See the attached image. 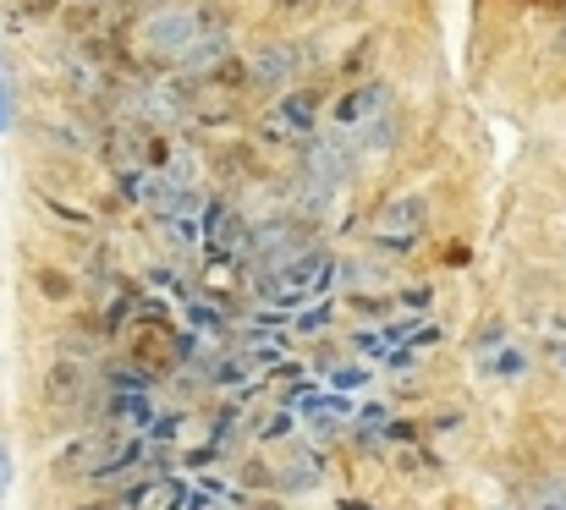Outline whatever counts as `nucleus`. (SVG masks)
Returning <instances> with one entry per match:
<instances>
[{
  "instance_id": "nucleus-1",
  "label": "nucleus",
  "mask_w": 566,
  "mask_h": 510,
  "mask_svg": "<svg viewBox=\"0 0 566 510\" xmlns=\"http://www.w3.org/2000/svg\"><path fill=\"white\" fill-rule=\"evenodd\" d=\"M209 28V11L203 6H155L144 22H138V44L149 50V55H171V61H182L192 44H198V33Z\"/></svg>"
},
{
  "instance_id": "nucleus-2",
  "label": "nucleus",
  "mask_w": 566,
  "mask_h": 510,
  "mask_svg": "<svg viewBox=\"0 0 566 510\" xmlns=\"http://www.w3.org/2000/svg\"><path fill=\"white\" fill-rule=\"evenodd\" d=\"M319 127V94L314 88H292L281 99H270V110L259 116L264 144H314Z\"/></svg>"
},
{
  "instance_id": "nucleus-3",
  "label": "nucleus",
  "mask_w": 566,
  "mask_h": 510,
  "mask_svg": "<svg viewBox=\"0 0 566 510\" xmlns=\"http://www.w3.org/2000/svg\"><path fill=\"white\" fill-rule=\"evenodd\" d=\"M358 160H364V144H353V138H347V127H336V132H319V138H314V149H308V181H314V203H325V192H331V187L353 181V176H358Z\"/></svg>"
},
{
  "instance_id": "nucleus-4",
  "label": "nucleus",
  "mask_w": 566,
  "mask_h": 510,
  "mask_svg": "<svg viewBox=\"0 0 566 510\" xmlns=\"http://www.w3.org/2000/svg\"><path fill=\"white\" fill-rule=\"evenodd\" d=\"M308 66V44L303 39H264L248 50V77L253 88H292Z\"/></svg>"
},
{
  "instance_id": "nucleus-5",
  "label": "nucleus",
  "mask_w": 566,
  "mask_h": 510,
  "mask_svg": "<svg viewBox=\"0 0 566 510\" xmlns=\"http://www.w3.org/2000/svg\"><path fill=\"white\" fill-rule=\"evenodd\" d=\"M423 220H429V203H423L418 192L390 198V203L379 209V220H375V242L385 247V253H407V247L423 236Z\"/></svg>"
},
{
  "instance_id": "nucleus-6",
  "label": "nucleus",
  "mask_w": 566,
  "mask_h": 510,
  "mask_svg": "<svg viewBox=\"0 0 566 510\" xmlns=\"http://www.w3.org/2000/svg\"><path fill=\"white\" fill-rule=\"evenodd\" d=\"M177 357H182V336L160 314H149V319L133 325V362H144L149 373H166Z\"/></svg>"
},
{
  "instance_id": "nucleus-7",
  "label": "nucleus",
  "mask_w": 566,
  "mask_h": 510,
  "mask_svg": "<svg viewBox=\"0 0 566 510\" xmlns=\"http://www.w3.org/2000/svg\"><path fill=\"white\" fill-rule=\"evenodd\" d=\"M88 395V368L77 362V357H55L50 368H44V406L50 412H66V406H77Z\"/></svg>"
},
{
  "instance_id": "nucleus-8",
  "label": "nucleus",
  "mask_w": 566,
  "mask_h": 510,
  "mask_svg": "<svg viewBox=\"0 0 566 510\" xmlns=\"http://www.w3.org/2000/svg\"><path fill=\"white\" fill-rule=\"evenodd\" d=\"M379 110H390V83H379V77H369V83H358V88H347L342 99H336V127H369Z\"/></svg>"
},
{
  "instance_id": "nucleus-9",
  "label": "nucleus",
  "mask_w": 566,
  "mask_h": 510,
  "mask_svg": "<svg viewBox=\"0 0 566 510\" xmlns=\"http://www.w3.org/2000/svg\"><path fill=\"white\" fill-rule=\"evenodd\" d=\"M220 61H231V33H226V28H203L198 44H192L177 66H182V72H214Z\"/></svg>"
},
{
  "instance_id": "nucleus-10",
  "label": "nucleus",
  "mask_w": 566,
  "mask_h": 510,
  "mask_svg": "<svg viewBox=\"0 0 566 510\" xmlns=\"http://www.w3.org/2000/svg\"><path fill=\"white\" fill-rule=\"evenodd\" d=\"M127 506L133 510H182V484H177V478H160V484H149V489H133Z\"/></svg>"
},
{
  "instance_id": "nucleus-11",
  "label": "nucleus",
  "mask_w": 566,
  "mask_h": 510,
  "mask_svg": "<svg viewBox=\"0 0 566 510\" xmlns=\"http://www.w3.org/2000/svg\"><path fill=\"white\" fill-rule=\"evenodd\" d=\"M396 110H379L369 127H358V144H364V155H385V149H396Z\"/></svg>"
},
{
  "instance_id": "nucleus-12",
  "label": "nucleus",
  "mask_w": 566,
  "mask_h": 510,
  "mask_svg": "<svg viewBox=\"0 0 566 510\" xmlns=\"http://www.w3.org/2000/svg\"><path fill=\"white\" fill-rule=\"evenodd\" d=\"M39 291L55 297V302H66V297H72V280H66L61 269H39Z\"/></svg>"
},
{
  "instance_id": "nucleus-13",
  "label": "nucleus",
  "mask_w": 566,
  "mask_h": 510,
  "mask_svg": "<svg viewBox=\"0 0 566 510\" xmlns=\"http://www.w3.org/2000/svg\"><path fill=\"white\" fill-rule=\"evenodd\" d=\"M319 6H325V0H275V11H281V17H297V22H303V17H314Z\"/></svg>"
},
{
  "instance_id": "nucleus-14",
  "label": "nucleus",
  "mask_w": 566,
  "mask_h": 510,
  "mask_svg": "<svg viewBox=\"0 0 566 510\" xmlns=\"http://www.w3.org/2000/svg\"><path fill=\"white\" fill-rule=\"evenodd\" d=\"M11 489V450H6V439H0V495Z\"/></svg>"
},
{
  "instance_id": "nucleus-15",
  "label": "nucleus",
  "mask_w": 566,
  "mask_h": 510,
  "mask_svg": "<svg viewBox=\"0 0 566 510\" xmlns=\"http://www.w3.org/2000/svg\"><path fill=\"white\" fill-rule=\"evenodd\" d=\"M336 6H342V11H358V6H364V0H336Z\"/></svg>"
},
{
  "instance_id": "nucleus-16",
  "label": "nucleus",
  "mask_w": 566,
  "mask_h": 510,
  "mask_svg": "<svg viewBox=\"0 0 566 510\" xmlns=\"http://www.w3.org/2000/svg\"><path fill=\"white\" fill-rule=\"evenodd\" d=\"M556 50H562V55H566V22H562V33H556Z\"/></svg>"
},
{
  "instance_id": "nucleus-17",
  "label": "nucleus",
  "mask_w": 566,
  "mask_h": 510,
  "mask_svg": "<svg viewBox=\"0 0 566 510\" xmlns=\"http://www.w3.org/2000/svg\"><path fill=\"white\" fill-rule=\"evenodd\" d=\"M88 510H122V506H88Z\"/></svg>"
}]
</instances>
